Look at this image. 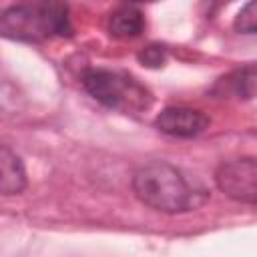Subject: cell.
<instances>
[{
  "mask_svg": "<svg viewBox=\"0 0 257 257\" xmlns=\"http://www.w3.org/2000/svg\"><path fill=\"white\" fill-rule=\"evenodd\" d=\"M133 191L137 199L161 213H183L197 209L207 201V191L191 183L177 167L153 161L133 175Z\"/></svg>",
  "mask_w": 257,
  "mask_h": 257,
  "instance_id": "obj_1",
  "label": "cell"
},
{
  "mask_svg": "<svg viewBox=\"0 0 257 257\" xmlns=\"http://www.w3.org/2000/svg\"><path fill=\"white\" fill-rule=\"evenodd\" d=\"M72 32L68 6L60 2L14 4L0 12V36L22 42H40Z\"/></svg>",
  "mask_w": 257,
  "mask_h": 257,
  "instance_id": "obj_2",
  "label": "cell"
},
{
  "mask_svg": "<svg viewBox=\"0 0 257 257\" xmlns=\"http://www.w3.org/2000/svg\"><path fill=\"white\" fill-rule=\"evenodd\" d=\"M82 84L94 100L120 112H143L153 104L149 88L120 70L90 68L84 72Z\"/></svg>",
  "mask_w": 257,
  "mask_h": 257,
  "instance_id": "obj_3",
  "label": "cell"
},
{
  "mask_svg": "<svg viewBox=\"0 0 257 257\" xmlns=\"http://www.w3.org/2000/svg\"><path fill=\"white\" fill-rule=\"evenodd\" d=\"M217 187L231 199L255 203L257 199V163L253 157L221 163L215 173Z\"/></svg>",
  "mask_w": 257,
  "mask_h": 257,
  "instance_id": "obj_4",
  "label": "cell"
},
{
  "mask_svg": "<svg viewBox=\"0 0 257 257\" xmlns=\"http://www.w3.org/2000/svg\"><path fill=\"white\" fill-rule=\"evenodd\" d=\"M155 124L165 135L191 139V137L201 135L209 126V116L189 106H167L159 112Z\"/></svg>",
  "mask_w": 257,
  "mask_h": 257,
  "instance_id": "obj_5",
  "label": "cell"
},
{
  "mask_svg": "<svg viewBox=\"0 0 257 257\" xmlns=\"http://www.w3.org/2000/svg\"><path fill=\"white\" fill-rule=\"evenodd\" d=\"M26 187V171L16 153L0 145V195H18Z\"/></svg>",
  "mask_w": 257,
  "mask_h": 257,
  "instance_id": "obj_6",
  "label": "cell"
},
{
  "mask_svg": "<svg viewBox=\"0 0 257 257\" xmlns=\"http://www.w3.org/2000/svg\"><path fill=\"white\" fill-rule=\"evenodd\" d=\"M145 28V14L139 6L124 4L108 16V32L114 38H135Z\"/></svg>",
  "mask_w": 257,
  "mask_h": 257,
  "instance_id": "obj_7",
  "label": "cell"
},
{
  "mask_svg": "<svg viewBox=\"0 0 257 257\" xmlns=\"http://www.w3.org/2000/svg\"><path fill=\"white\" fill-rule=\"evenodd\" d=\"M255 78H257L255 66L247 64L245 68H239V70H235L233 74L227 76V86L233 90L235 96L249 100V98L255 96Z\"/></svg>",
  "mask_w": 257,
  "mask_h": 257,
  "instance_id": "obj_8",
  "label": "cell"
},
{
  "mask_svg": "<svg viewBox=\"0 0 257 257\" xmlns=\"http://www.w3.org/2000/svg\"><path fill=\"white\" fill-rule=\"evenodd\" d=\"M235 28L239 32H245V34H253L255 28H257V18H255V4L249 2L245 4V8L237 14L235 18Z\"/></svg>",
  "mask_w": 257,
  "mask_h": 257,
  "instance_id": "obj_9",
  "label": "cell"
},
{
  "mask_svg": "<svg viewBox=\"0 0 257 257\" xmlns=\"http://www.w3.org/2000/svg\"><path fill=\"white\" fill-rule=\"evenodd\" d=\"M165 58H167V50H165V46H159V44H151V46H147V48L139 54V60H141L143 64L151 66V68L163 66Z\"/></svg>",
  "mask_w": 257,
  "mask_h": 257,
  "instance_id": "obj_10",
  "label": "cell"
}]
</instances>
